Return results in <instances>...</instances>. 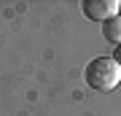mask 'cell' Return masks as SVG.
Segmentation results:
<instances>
[{
    "instance_id": "5b68a950",
    "label": "cell",
    "mask_w": 121,
    "mask_h": 116,
    "mask_svg": "<svg viewBox=\"0 0 121 116\" xmlns=\"http://www.w3.org/2000/svg\"><path fill=\"white\" fill-rule=\"evenodd\" d=\"M118 11H121V8H118Z\"/></svg>"
},
{
    "instance_id": "277c9868",
    "label": "cell",
    "mask_w": 121,
    "mask_h": 116,
    "mask_svg": "<svg viewBox=\"0 0 121 116\" xmlns=\"http://www.w3.org/2000/svg\"><path fill=\"white\" fill-rule=\"evenodd\" d=\"M113 60H116V65H118V68H121V43H118V46H116V51H113Z\"/></svg>"
},
{
    "instance_id": "7a4b0ae2",
    "label": "cell",
    "mask_w": 121,
    "mask_h": 116,
    "mask_svg": "<svg viewBox=\"0 0 121 116\" xmlns=\"http://www.w3.org/2000/svg\"><path fill=\"white\" fill-rule=\"evenodd\" d=\"M81 8H83V14H86L89 19H94V22H108L110 16L118 14L121 3H118V0H83Z\"/></svg>"
},
{
    "instance_id": "6da1fadb",
    "label": "cell",
    "mask_w": 121,
    "mask_h": 116,
    "mask_svg": "<svg viewBox=\"0 0 121 116\" xmlns=\"http://www.w3.org/2000/svg\"><path fill=\"white\" fill-rule=\"evenodd\" d=\"M83 78L94 92H113L121 84V68L113 57H94L83 70Z\"/></svg>"
},
{
    "instance_id": "3957f363",
    "label": "cell",
    "mask_w": 121,
    "mask_h": 116,
    "mask_svg": "<svg viewBox=\"0 0 121 116\" xmlns=\"http://www.w3.org/2000/svg\"><path fill=\"white\" fill-rule=\"evenodd\" d=\"M102 35H105V41H110V43H121V14H116V16H110L108 22H102Z\"/></svg>"
}]
</instances>
